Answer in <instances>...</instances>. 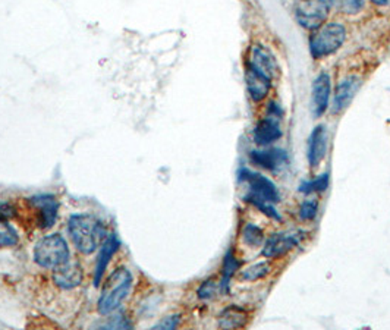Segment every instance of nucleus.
<instances>
[{
    "instance_id": "nucleus-7",
    "label": "nucleus",
    "mask_w": 390,
    "mask_h": 330,
    "mask_svg": "<svg viewBox=\"0 0 390 330\" xmlns=\"http://www.w3.org/2000/svg\"><path fill=\"white\" fill-rule=\"evenodd\" d=\"M304 238H305L304 231L274 233L267 240L262 254L266 257V259H277V257H282L288 254L291 250L298 247L303 243Z\"/></svg>"
},
{
    "instance_id": "nucleus-13",
    "label": "nucleus",
    "mask_w": 390,
    "mask_h": 330,
    "mask_svg": "<svg viewBox=\"0 0 390 330\" xmlns=\"http://www.w3.org/2000/svg\"><path fill=\"white\" fill-rule=\"evenodd\" d=\"M327 152V131L324 125L314 128L308 138V161L311 168H317Z\"/></svg>"
},
{
    "instance_id": "nucleus-11",
    "label": "nucleus",
    "mask_w": 390,
    "mask_h": 330,
    "mask_svg": "<svg viewBox=\"0 0 390 330\" xmlns=\"http://www.w3.org/2000/svg\"><path fill=\"white\" fill-rule=\"evenodd\" d=\"M30 203L39 210V225L43 229H49L54 225L58 217L59 203L53 195H39L30 198Z\"/></svg>"
},
{
    "instance_id": "nucleus-2",
    "label": "nucleus",
    "mask_w": 390,
    "mask_h": 330,
    "mask_svg": "<svg viewBox=\"0 0 390 330\" xmlns=\"http://www.w3.org/2000/svg\"><path fill=\"white\" fill-rule=\"evenodd\" d=\"M346 39L345 27L338 23H329L317 28L310 39V51L314 59H323L339 50Z\"/></svg>"
},
{
    "instance_id": "nucleus-19",
    "label": "nucleus",
    "mask_w": 390,
    "mask_h": 330,
    "mask_svg": "<svg viewBox=\"0 0 390 330\" xmlns=\"http://www.w3.org/2000/svg\"><path fill=\"white\" fill-rule=\"evenodd\" d=\"M239 269V262L235 257L233 251H228L225 255V260H223V267H221V282H220V291L221 292H228L229 283L236 270Z\"/></svg>"
},
{
    "instance_id": "nucleus-6",
    "label": "nucleus",
    "mask_w": 390,
    "mask_h": 330,
    "mask_svg": "<svg viewBox=\"0 0 390 330\" xmlns=\"http://www.w3.org/2000/svg\"><path fill=\"white\" fill-rule=\"evenodd\" d=\"M239 179L248 183V187H250L248 195L262 198L272 204L279 203V200H281V195H279V191H277L274 183L269 178L263 176L262 173L252 172L250 169H240Z\"/></svg>"
},
{
    "instance_id": "nucleus-15",
    "label": "nucleus",
    "mask_w": 390,
    "mask_h": 330,
    "mask_svg": "<svg viewBox=\"0 0 390 330\" xmlns=\"http://www.w3.org/2000/svg\"><path fill=\"white\" fill-rule=\"evenodd\" d=\"M54 283L62 289H72L83 282V269L77 263H69L56 267L53 273Z\"/></svg>"
},
{
    "instance_id": "nucleus-22",
    "label": "nucleus",
    "mask_w": 390,
    "mask_h": 330,
    "mask_svg": "<svg viewBox=\"0 0 390 330\" xmlns=\"http://www.w3.org/2000/svg\"><path fill=\"white\" fill-rule=\"evenodd\" d=\"M243 240L247 245L255 248V247L262 245V243L264 240V235H263V231L258 226H255L252 224H247L243 229Z\"/></svg>"
},
{
    "instance_id": "nucleus-3",
    "label": "nucleus",
    "mask_w": 390,
    "mask_h": 330,
    "mask_svg": "<svg viewBox=\"0 0 390 330\" xmlns=\"http://www.w3.org/2000/svg\"><path fill=\"white\" fill-rule=\"evenodd\" d=\"M133 278L131 273L125 269H118L106 281L103 293L99 301V313L109 314L116 310L121 302L128 297L129 289H131Z\"/></svg>"
},
{
    "instance_id": "nucleus-29",
    "label": "nucleus",
    "mask_w": 390,
    "mask_h": 330,
    "mask_svg": "<svg viewBox=\"0 0 390 330\" xmlns=\"http://www.w3.org/2000/svg\"><path fill=\"white\" fill-rule=\"evenodd\" d=\"M371 2L379 5V6H389L390 5V0H371Z\"/></svg>"
},
{
    "instance_id": "nucleus-10",
    "label": "nucleus",
    "mask_w": 390,
    "mask_h": 330,
    "mask_svg": "<svg viewBox=\"0 0 390 330\" xmlns=\"http://www.w3.org/2000/svg\"><path fill=\"white\" fill-rule=\"evenodd\" d=\"M361 84L362 82L357 75L346 77L338 84L336 93H334V100H333V114L343 112V110L351 104V102L354 100Z\"/></svg>"
},
{
    "instance_id": "nucleus-16",
    "label": "nucleus",
    "mask_w": 390,
    "mask_h": 330,
    "mask_svg": "<svg viewBox=\"0 0 390 330\" xmlns=\"http://www.w3.org/2000/svg\"><path fill=\"white\" fill-rule=\"evenodd\" d=\"M288 156L285 150L281 149H272L264 152H252L251 153V161L255 163L257 166L267 169V171H279L286 164Z\"/></svg>"
},
{
    "instance_id": "nucleus-25",
    "label": "nucleus",
    "mask_w": 390,
    "mask_h": 330,
    "mask_svg": "<svg viewBox=\"0 0 390 330\" xmlns=\"http://www.w3.org/2000/svg\"><path fill=\"white\" fill-rule=\"evenodd\" d=\"M341 12L354 15L364 8V0H334Z\"/></svg>"
},
{
    "instance_id": "nucleus-28",
    "label": "nucleus",
    "mask_w": 390,
    "mask_h": 330,
    "mask_svg": "<svg viewBox=\"0 0 390 330\" xmlns=\"http://www.w3.org/2000/svg\"><path fill=\"white\" fill-rule=\"evenodd\" d=\"M179 324V316H171L164 320H162L156 329H175Z\"/></svg>"
},
{
    "instance_id": "nucleus-5",
    "label": "nucleus",
    "mask_w": 390,
    "mask_h": 330,
    "mask_svg": "<svg viewBox=\"0 0 390 330\" xmlns=\"http://www.w3.org/2000/svg\"><path fill=\"white\" fill-rule=\"evenodd\" d=\"M331 5L333 0H295L296 21L307 30H317L327 20Z\"/></svg>"
},
{
    "instance_id": "nucleus-27",
    "label": "nucleus",
    "mask_w": 390,
    "mask_h": 330,
    "mask_svg": "<svg viewBox=\"0 0 390 330\" xmlns=\"http://www.w3.org/2000/svg\"><path fill=\"white\" fill-rule=\"evenodd\" d=\"M216 291H217L216 282H214L213 279H209V281H206V282H204V283L200 286V289H198V297H200L201 300H210V298H213V297L216 295Z\"/></svg>"
},
{
    "instance_id": "nucleus-4",
    "label": "nucleus",
    "mask_w": 390,
    "mask_h": 330,
    "mask_svg": "<svg viewBox=\"0 0 390 330\" xmlns=\"http://www.w3.org/2000/svg\"><path fill=\"white\" fill-rule=\"evenodd\" d=\"M35 263L44 269H56L69 262L68 244L59 233L44 236L35 245L34 250Z\"/></svg>"
},
{
    "instance_id": "nucleus-8",
    "label": "nucleus",
    "mask_w": 390,
    "mask_h": 330,
    "mask_svg": "<svg viewBox=\"0 0 390 330\" xmlns=\"http://www.w3.org/2000/svg\"><path fill=\"white\" fill-rule=\"evenodd\" d=\"M248 65H251L258 72H262L264 77H267L272 81L274 78H277L279 72H281V68H279V65H277L274 54L269 49H266L264 46H254L252 47Z\"/></svg>"
},
{
    "instance_id": "nucleus-9",
    "label": "nucleus",
    "mask_w": 390,
    "mask_h": 330,
    "mask_svg": "<svg viewBox=\"0 0 390 330\" xmlns=\"http://www.w3.org/2000/svg\"><path fill=\"white\" fill-rule=\"evenodd\" d=\"M330 77L329 73L323 72L315 78L312 84V94H311V109L315 118H320L329 107L330 100Z\"/></svg>"
},
{
    "instance_id": "nucleus-1",
    "label": "nucleus",
    "mask_w": 390,
    "mask_h": 330,
    "mask_svg": "<svg viewBox=\"0 0 390 330\" xmlns=\"http://www.w3.org/2000/svg\"><path fill=\"white\" fill-rule=\"evenodd\" d=\"M68 231L77 250L83 254L96 251L99 241L103 236V226L95 217L87 214H77L69 219Z\"/></svg>"
},
{
    "instance_id": "nucleus-18",
    "label": "nucleus",
    "mask_w": 390,
    "mask_h": 330,
    "mask_svg": "<svg viewBox=\"0 0 390 330\" xmlns=\"http://www.w3.org/2000/svg\"><path fill=\"white\" fill-rule=\"evenodd\" d=\"M118 245H119V243H118V240H116V236H111L110 240L104 244L103 251H102V254H100V257H99L97 267H96V279H95V285H96V286L100 285L102 276H103V273H104V270H106V267H107V263H109V260H110V257L116 252Z\"/></svg>"
},
{
    "instance_id": "nucleus-23",
    "label": "nucleus",
    "mask_w": 390,
    "mask_h": 330,
    "mask_svg": "<svg viewBox=\"0 0 390 330\" xmlns=\"http://www.w3.org/2000/svg\"><path fill=\"white\" fill-rule=\"evenodd\" d=\"M18 244V233L0 217V247H13Z\"/></svg>"
},
{
    "instance_id": "nucleus-21",
    "label": "nucleus",
    "mask_w": 390,
    "mask_h": 330,
    "mask_svg": "<svg viewBox=\"0 0 390 330\" xmlns=\"http://www.w3.org/2000/svg\"><path fill=\"white\" fill-rule=\"evenodd\" d=\"M329 183H330V179H329V173H323V175H319L315 179L312 181H305L303 182L300 185V192L303 194H312V192H323L329 188Z\"/></svg>"
},
{
    "instance_id": "nucleus-17",
    "label": "nucleus",
    "mask_w": 390,
    "mask_h": 330,
    "mask_svg": "<svg viewBox=\"0 0 390 330\" xmlns=\"http://www.w3.org/2000/svg\"><path fill=\"white\" fill-rule=\"evenodd\" d=\"M250 322V313L238 305H229L219 316V326L221 329H243Z\"/></svg>"
},
{
    "instance_id": "nucleus-24",
    "label": "nucleus",
    "mask_w": 390,
    "mask_h": 330,
    "mask_svg": "<svg viewBox=\"0 0 390 330\" xmlns=\"http://www.w3.org/2000/svg\"><path fill=\"white\" fill-rule=\"evenodd\" d=\"M245 201H248V203H251L254 207H257L260 212L264 213L267 217L270 219H274V220H281V214L277 213V210L273 207L272 203H267V201L262 200V198H257V197H252V195H245Z\"/></svg>"
},
{
    "instance_id": "nucleus-12",
    "label": "nucleus",
    "mask_w": 390,
    "mask_h": 330,
    "mask_svg": "<svg viewBox=\"0 0 390 330\" xmlns=\"http://www.w3.org/2000/svg\"><path fill=\"white\" fill-rule=\"evenodd\" d=\"M245 82H247V88H248L250 97L254 102L264 100L267 97V94L270 93L272 80H269L267 77H264L262 72H258L251 65H247Z\"/></svg>"
},
{
    "instance_id": "nucleus-20",
    "label": "nucleus",
    "mask_w": 390,
    "mask_h": 330,
    "mask_svg": "<svg viewBox=\"0 0 390 330\" xmlns=\"http://www.w3.org/2000/svg\"><path fill=\"white\" fill-rule=\"evenodd\" d=\"M270 271H272L270 264L267 262H262L245 269L243 273H240V279L245 282H257L260 279H264Z\"/></svg>"
},
{
    "instance_id": "nucleus-26",
    "label": "nucleus",
    "mask_w": 390,
    "mask_h": 330,
    "mask_svg": "<svg viewBox=\"0 0 390 330\" xmlns=\"http://www.w3.org/2000/svg\"><path fill=\"white\" fill-rule=\"evenodd\" d=\"M319 212V201L317 200H305L300 209V217L303 220H312L317 216Z\"/></svg>"
},
{
    "instance_id": "nucleus-14",
    "label": "nucleus",
    "mask_w": 390,
    "mask_h": 330,
    "mask_svg": "<svg viewBox=\"0 0 390 330\" xmlns=\"http://www.w3.org/2000/svg\"><path fill=\"white\" fill-rule=\"evenodd\" d=\"M282 137L281 125H279V118L267 116L260 119L255 130H254V140L258 145H269Z\"/></svg>"
}]
</instances>
